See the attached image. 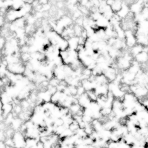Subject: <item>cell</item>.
<instances>
[{
    "instance_id": "1",
    "label": "cell",
    "mask_w": 148,
    "mask_h": 148,
    "mask_svg": "<svg viewBox=\"0 0 148 148\" xmlns=\"http://www.w3.org/2000/svg\"><path fill=\"white\" fill-rule=\"evenodd\" d=\"M14 147L18 148H24L26 146V137L24 134L20 131L15 132L12 137Z\"/></svg>"
},
{
    "instance_id": "2",
    "label": "cell",
    "mask_w": 148,
    "mask_h": 148,
    "mask_svg": "<svg viewBox=\"0 0 148 148\" xmlns=\"http://www.w3.org/2000/svg\"><path fill=\"white\" fill-rule=\"evenodd\" d=\"M7 70L10 73L14 74L23 75L26 67L21 62L9 64L7 66Z\"/></svg>"
},
{
    "instance_id": "3",
    "label": "cell",
    "mask_w": 148,
    "mask_h": 148,
    "mask_svg": "<svg viewBox=\"0 0 148 148\" xmlns=\"http://www.w3.org/2000/svg\"><path fill=\"white\" fill-rule=\"evenodd\" d=\"M125 32V43L127 46L132 48L137 44L136 34L133 30H128Z\"/></svg>"
},
{
    "instance_id": "4",
    "label": "cell",
    "mask_w": 148,
    "mask_h": 148,
    "mask_svg": "<svg viewBox=\"0 0 148 148\" xmlns=\"http://www.w3.org/2000/svg\"><path fill=\"white\" fill-rule=\"evenodd\" d=\"M131 56L129 54L121 57L117 61V65L120 68L123 70L128 69L132 64Z\"/></svg>"
},
{
    "instance_id": "5",
    "label": "cell",
    "mask_w": 148,
    "mask_h": 148,
    "mask_svg": "<svg viewBox=\"0 0 148 148\" xmlns=\"http://www.w3.org/2000/svg\"><path fill=\"white\" fill-rule=\"evenodd\" d=\"M144 2L142 1H134L130 5V9L134 14H137L141 13L144 8Z\"/></svg>"
},
{
    "instance_id": "6",
    "label": "cell",
    "mask_w": 148,
    "mask_h": 148,
    "mask_svg": "<svg viewBox=\"0 0 148 148\" xmlns=\"http://www.w3.org/2000/svg\"><path fill=\"white\" fill-rule=\"evenodd\" d=\"M130 12L129 6L127 3H123L122 7L120 11L116 14L120 18H125Z\"/></svg>"
},
{
    "instance_id": "7",
    "label": "cell",
    "mask_w": 148,
    "mask_h": 148,
    "mask_svg": "<svg viewBox=\"0 0 148 148\" xmlns=\"http://www.w3.org/2000/svg\"><path fill=\"white\" fill-rule=\"evenodd\" d=\"M136 61L138 63H146L148 60V52L143 50L141 53L135 56Z\"/></svg>"
},
{
    "instance_id": "8",
    "label": "cell",
    "mask_w": 148,
    "mask_h": 148,
    "mask_svg": "<svg viewBox=\"0 0 148 148\" xmlns=\"http://www.w3.org/2000/svg\"><path fill=\"white\" fill-rule=\"evenodd\" d=\"M13 109H14V105L12 103L3 104L1 110L4 118L8 115L12 113L13 111Z\"/></svg>"
},
{
    "instance_id": "9",
    "label": "cell",
    "mask_w": 148,
    "mask_h": 148,
    "mask_svg": "<svg viewBox=\"0 0 148 148\" xmlns=\"http://www.w3.org/2000/svg\"><path fill=\"white\" fill-rule=\"evenodd\" d=\"M105 77L108 81H113L116 78V72L113 68H109L105 70Z\"/></svg>"
},
{
    "instance_id": "10",
    "label": "cell",
    "mask_w": 148,
    "mask_h": 148,
    "mask_svg": "<svg viewBox=\"0 0 148 148\" xmlns=\"http://www.w3.org/2000/svg\"><path fill=\"white\" fill-rule=\"evenodd\" d=\"M23 122L19 117H15L10 126L14 131H18V130H20L21 127L23 124Z\"/></svg>"
},
{
    "instance_id": "11",
    "label": "cell",
    "mask_w": 148,
    "mask_h": 148,
    "mask_svg": "<svg viewBox=\"0 0 148 148\" xmlns=\"http://www.w3.org/2000/svg\"><path fill=\"white\" fill-rule=\"evenodd\" d=\"M69 48L76 50L79 45V38L77 36H73L68 40Z\"/></svg>"
},
{
    "instance_id": "12",
    "label": "cell",
    "mask_w": 148,
    "mask_h": 148,
    "mask_svg": "<svg viewBox=\"0 0 148 148\" xmlns=\"http://www.w3.org/2000/svg\"><path fill=\"white\" fill-rule=\"evenodd\" d=\"M84 109L78 103H73L69 108V112L72 116L76 115L80 110Z\"/></svg>"
},
{
    "instance_id": "13",
    "label": "cell",
    "mask_w": 148,
    "mask_h": 148,
    "mask_svg": "<svg viewBox=\"0 0 148 148\" xmlns=\"http://www.w3.org/2000/svg\"><path fill=\"white\" fill-rule=\"evenodd\" d=\"M144 47L140 44L137 43L136 45L131 48V52L132 55L136 56L144 50Z\"/></svg>"
},
{
    "instance_id": "14",
    "label": "cell",
    "mask_w": 148,
    "mask_h": 148,
    "mask_svg": "<svg viewBox=\"0 0 148 148\" xmlns=\"http://www.w3.org/2000/svg\"><path fill=\"white\" fill-rule=\"evenodd\" d=\"M122 5L123 3L121 1H114V3L110 7L113 12L117 13L121 9Z\"/></svg>"
},
{
    "instance_id": "15",
    "label": "cell",
    "mask_w": 148,
    "mask_h": 148,
    "mask_svg": "<svg viewBox=\"0 0 148 148\" xmlns=\"http://www.w3.org/2000/svg\"><path fill=\"white\" fill-rule=\"evenodd\" d=\"M62 94V92L57 91L55 94L52 96L51 102L54 104L57 105L60 102Z\"/></svg>"
},
{
    "instance_id": "16",
    "label": "cell",
    "mask_w": 148,
    "mask_h": 148,
    "mask_svg": "<svg viewBox=\"0 0 148 148\" xmlns=\"http://www.w3.org/2000/svg\"><path fill=\"white\" fill-rule=\"evenodd\" d=\"M87 96L88 97L89 100H90L91 102H97L98 99V96L97 95L95 92V90H90V91H87Z\"/></svg>"
},
{
    "instance_id": "17",
    "label": "cell",
    "mask_w": 148,
    "mask_h": 148,
    "mask_svg": "<svg viewBox=\"0 0 148 148\" xmlns=\"http://www.w3.org/2000/svg\"><path fill=\"white\" fill-rule=\"evenodd\" d=\"M69 128L73 133H74V134H75L76 132L77 131V130H78L80 128H79V126H78V123L74 120L73 122L71 123V124L69 125Z\"/></svg>"
},
{
    "instance_id": "18",
    "label": "cell",
    "mask_w": 148,
    "mask_h": 148,
    "mask_svg": "<svg viewBox=\"0 0 148 148\" xmlns=\"http://www.w3.org/2000/svg\"><path fill=\"white\" fill-rule=\"evenodd\" d=\"M21 59L23 62H27L31 60V56L29 53H21Z\"/></svg>"
},
{
    "instance_id": "19",
    "label": "cell",
    "mask_w": 148,
    "mask_h": 148,
    "mask_svg": "<svg viewBox=\"0 0 148 148\" xmlns=\"http://www.w3.org/2000/svg\"><path fill=\"white\" fill-rule=\"evenodd\" d=\"M83 29L82 28L81 26L78 25H75L74 27V33L76 35L78 36H81V34L82 32Z\"/></svg>"
},
{
    "instance_id": "20",
    "label": "cell",
    "mask_w": 148,
    "mask_h": 148,
    "mask_svg": "<svg viewBox=\"0 0 148 148\" xmlns=\"http://www.w3.org/2000/svg\"><path fill=\"white\" fill-rule=\"evenodd\" d=\"M77 88V96L78 97L85 94V90L82 86H78Z\"/></svg>"
},
{
    "instance_id": "21",
    "label": "cell",
    "mask_w": 148,
    "mask_h": 148,
    "mask_svg": "<svg viewBox=\"0 0 148 148\" xmlns=\"http://www.w3.org/2000/svg\"><path fill=\"white\" fill-rule=\"evenodd\" d=\"M6 42L5 38L0 34V50H2Z\"/></svg>"
},
{
    "instance_id": "22",
    "label": "cell",
    "mask_w": 148,
    "mask_h": 148,
    "mask_svg": "<svg viewBox=\"0 0 148 148\" xmlns=\"http://www.w3.org/2000/svg\"><path fill=\"white\" fill-rule=\"evenodd\" d=\"M79 10H80V11L82 13H83V14H88V9L86 8V7H84V6L81 5L80 8H79Z\"/></svg>"
},
{
    "instance_id": "23",
    "label": "cell",
    "mask_w": 148,
    "mask_h": 148,
    "mask_svg": "<svg viewBox=\"0 0 148 148\" xmlns=\"http://www.w3.org/2000/svg\"><path fill=\"white\" fill-rule=\"evenodd\" d=\"M6 138L5 132L3 131H0V142L4 141Z\"/></svg>"
},
{
    "instance_id": "24",
    "label": "cell",
    "mask_w": 148,
    "mask_h": 148,
    "mask_svg": "<svg viewBox=\"0 0 148 148\" xmlns=\"http://www.w3.org/2000/svg\"><path fill=\"white\" fill-rule=\"evenodd\" d=\"M84 19H83L82 17H79L76 19L77 25L81 26L83 24Z\"/></svg>"
},
{
    "instance_id": "25",
    "label": "cell",
    "mask_w": 148,
    "mask_h": 148,
    "mask_svg": "<svg viewBox=\"0 0 148 148\" xmlns=\"http://www.w3.org/2000/svg\"><path fill=\"white\" fill-rule=\"evenodd\" d=\"M0 148H7L4 141L0 142Z\"/></svg>"
},
{
    "instance_id": "26",
    "label": "cell",
    "mask_w": 148,
    "mask_h": 148,
    "mask_svg": "<svg viewBox=\"0 0 148 148\" xmlns=\"http://www.w3.org/2000/svg\"><path fill=\"white\" fill-rule=\"evenodd\" d=\"M57 6L58 7V8H61L62 7H63V3L62 2L60 1L58 2L57 3Z\"/></svg>"
},
{
    "instance_id": "27",
    "label": "cell",
    "mask_w": 148,
    "mask_h": 148,
    "mask_svg": "<svg viewBox=\"0 0 148 148\" xmlns=\"http://www.w3.org/2000/svg\"><path fill=\"white\" fill-rule=\"evenodd\" d=\"M2 103L1 101V97H0V109H1L2 107Z\"/></svg>"
},
{
    "instance_id": "28",
    "label": "cell",
    "mask_w": 148,
    "mask_h": 148,
    "mask_svg": "<svg viewBox=\"0 0 148 148\" xmlns=\"http://www.w3.org/2000/svg\"><path fill=\"white\" fill-rule=\"evenodd\" d=\"M7 148H18L16 147H11Z\"/></svg>"
},
{
    "instance_id": "29",
    "label": "cell",
    "mask_w": 148,
    "mask_h": 148,
    "mask_svg": "<svg viewBox=\"0 0 148 148\" xmlns=\"http://www.w3.org/2000/svg\"><path fill=\"white\" fill-rule=\"evenodd\" d=\"M147 63V66L148 67V60L147 61V63Z\"/></svg>"
},
{
    "instance_id": "30",
    "label": "cell",
    "mask_w": 148,
    "mask_h": 148,
    "mask_svg": "<svg viewBox=\"0 0 148 148\" xmlns=\"http://www.w3.org/2000/svg\"><path fill=\"white\" fill-rule=\"evenodd\" d=\"M147 49L148 50V44L147 46Z\"/></svg>"
},
{
    "instance_id": "31",
    "label": "cell",
    "mask_w": 148,
    "mask_h": 148,
    "mask_svg": "<svg viewBox=\"0 0 148 148\" xmlns=\"http://www.w3.org/2000/svg\"><path fill=\"white\" fill-rule=\"evenodd\" d=\"M0 110H1V109H0Z\"/></svg>"
}]
</instances>
